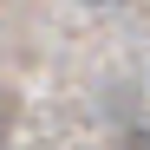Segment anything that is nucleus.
Instances as JSON below:
<instances>
[{"label":"nucleus","instance_id":"f257e3e1","mask_svg":"<svg viewBox=\"0 0 150 150\" xmlns=\"http://www.w3.org/2000/svg\"><path fill=\"white\" fill-rule=\"evenodd\" d=\"M124 150H150V131H131V137H124Z\"/></svg>","mask_w":150,"mask_h":150},{"label":"nucleus","instance_id":"f03ea898","mask_svg":"<svg viewBox=\"0 0 150 150\" xmlns=\"http://www.w3.org/2000/svg\"><path fill=\"white\" fill-rule=\"evenodd\" d=\"M0 150H7V105H0Z\"/></svg>","mask_w":150,"mask_h":150},{"label":"nucleus","instance_id":"7ed1b4c3","mask_svg":"<svg viewBox=\"0 0 150 150\" xmlns=\"http://www.w3.org/2000/svg\"><path fill=\"white\" fill-rule=\"evenodd\" d=\"M85 7H117V0H85Z\"/></svg>","mask_w":150,"mask_h":150}]
</instances>
